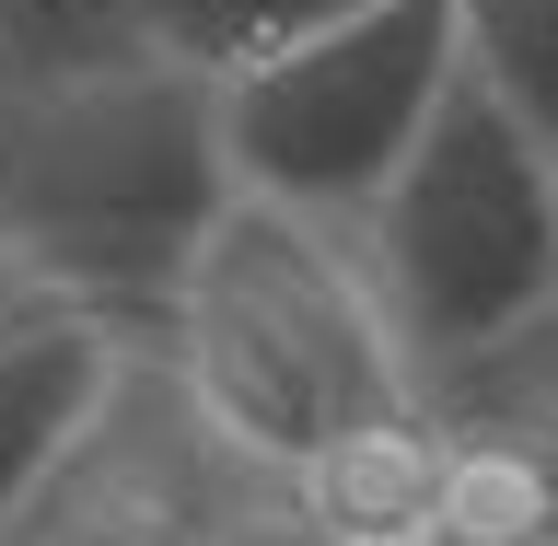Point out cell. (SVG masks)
Returning a JSON list of instances; mask_svg holds the SVG:
<instances>
[{"label": "cell", "instance_id": "12", "mask_svg": "<svg viewBox=\"0 0 558 546\" xmlns=\"http://www.w3.org/2000/svg\"><path fill=\"white\" fill-rule=\"evenodd\" d=\"M256 546H314V535H303V523H279V535H256Z\"/></svg>", "mask_w": 558, "mask_h": 546}, {"label": "cell", "instance_id": "8", "mask_svg": "<svg viewBox=\"0 0 558 546\" xmlns=\"http://www.w3.org/2000/svg\"><path fill=\"white\" fill-rule=\"evenodd\" d=\"M453 47L558 151V0H453Z\"/></svg>", "mask_w": 558, "mask_h": 546}, {"label": "cell", "instance_id": "11", "mask_svg": "<svg viewBox=\"0 0 558 546\" xmlns=\"http://www.w3.org/2000/svg\"><path fill=\"white\" fill-rule=\"evenodd\" d=\"M488 418H512V408H488ZM535 442H547V546H558V418H535Z\"/></svg>", "mask_w": 558, "mask_h": 546}, {"label": "cell", "instance_id": "5", "mask_svg": "<svg viewBox=\"0 0 558 546\" xmlns=\"http://www.w3.org/2000/svg\"><path fill=\"white\" fill-rule=\"evenodd\" d=\"M117 314L59 303L35 279H0V535L47 500L70 453L105 430V396H117Z\"/></svg>", "mask_w": 558, "mask_h": 546}, {"label": "cell", "instance_id": "7", "mask_svg": "<svg viewBox=\"0 0 558 546\" xmlns=\"http://www.w3.org/2000/svg\"><path fill=\"white\" fill-rule=\"evenodd\" d=\"M361 12H384V0H129V47L198 70V82H244L314 35L361 24Z\"/></svg>", "mask_w": 558, "mask_h": 546}, {"label": "cell", "instance_id": "13", "mask_svg": "<svg viewBox=\"0 0 558 546\" xmlns=\"http://www.w3.org/2000/svg\"><path fill=\"white\" fill-rule=\"evenodd\" d=\"M0 279H12V268H0Z\"/></svg>", "mask_w": 558, "mask_h": 546}, {"label": "cell", "instance_id": "2", "mask_svg": "<svg viewBox=\"0 0 558 546\" xmlns=\"http://www.w3.org/2000/svg\"><path fill=\"white\" fill-rule=\"evenodd\" d=\"M163 338H174V373H186V408L244 465H268L279 488L314 453L430 408V373L396 338L361 233L303 221L279 198H244V186L198 233V256L163 303Z\"/></svg>", "mask_w": 558, "mask_h": 546}, {"label": "cell", "instance_id": "4", "mask_svg": "<svg viewBox=\"0 0 558 546\" xmlns=\"http://www.w3.org/2000/svg\"><path fill=\"white\" fill-rule=\"evenodd\" d=\"M453 70V0H384L361 24L314 35L291 59L221 82V151H233L244 198H279L303 221H338L361 233L373 198L408 174V151L430 139Z\"/></svg>", "mask_w": 558, "mask_h": 546}, {"label": "cell", "instance_id": "6", "mask_svg": "<svg viewBox=\"0 0 558 546\" xmlns=\"http://www.w3.org/2000/svg\"><path fill=\"white\" fill-rule=\"evenodd\" d=\"M430 500H442V408L361 430L291 477V523L314 546H430Z\"/></svg>", "mask_w": 558, "mask_h": 546}, {"label": "cell", "instance_id": "3", "mask_svg": "<svg viewBox=\"0 0 558 546\" xmlns=\"http://www.w3.org/2000/svg\"><path fill=\"white\" fill-rule=\"evenodd\" d=\"M361 256H373V291L442 408L558 303V151L477 70H453L430 139L361 221Z\"/></svg>", "mask_w": 558, "mask_h": 546}, {"label": "cell", "instance_id": "1", "mask_svg": "<svg viewBox=\"0 0 558 546\" xmlns=\"http://www.w3.org/2000/svg\"><path fill=\"white\" fill-rule=\"evenodd\" d=\"M233 209L221 82L94 47L0 59V268L94 314H163L198 233Z\"/></svg>", "mask_w": 558, "mask_h": 546}, {"label": "cell", "instance_id": "9", "mask_svg": "<svg viewBox=\"0 0 558 546\" xmlns=\"http://www.w3.org/2000/svg\"><path fill=\"white\" fill-rule=\"evenodd\" d=\"M129 47V0H0V59H94Z\"/></svg>", "mask_w": 558, "mask_h": 546}, {"label": "cell", "instance_id": "10", "mask_svg": "<svg viewBox=\"0 0 558 546\" xmlns=\"http://www.w3.org/2000/svg\"><path fill=\"white\" fill-rule=\"evenodd\" d=\"M442 408H512V418H558V303L535 314V326H523V338L500 349L488 373H465V384L442 396Z\"/></svg>", "mask_w": 558, "mask_h": 546}]
</instances>
